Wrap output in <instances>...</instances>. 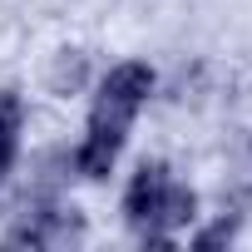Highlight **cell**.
<instances>
[{
	"label": "cell",
	"instance_id": "obj_2",
	"mask_svg": "<svg viewBox=\"0 0 252 252\" xmlns=\"http://www.w3.org/2000/svg\"><path fill=\"white\" fill-rule=\"evenodd\" d=\"M163 183H168V168L144 158V163H139V173H134V183H129V193H124V213H129V222H134L139 232L149 227V213H154V203H158Z\"/></svg>",
	"mask_w": 252,
	"mask_h": 252
},
{
	"label": "cell",
	"instance_id": "obj_5",
	"mask_svg": "<svg viewBox=\"0 0 252 252\" xmlns=\"http://www.w3.org/2000/svg\"><path fill=\"white\" fill-rule=\"evenodd\" d=\"M227 237H232V222L222 218L218 227H208V232H198V247H218V242H227Z\"/></svg>",
	"mask_w": 252,
	"mask_h": 252
},
{
	"label": "cell",
	"instance_id": "obj_4",
	"mask_svg": "<svg viewBox=\"0 0 252 252\" xmlns=\"http://www.w3.org/2000/svg\"><path fill=\"white\" fill-rule=\"evenodd\" d=\"M84 79H89V64H84V55H74V50H64V55L55 60V69H50V89H55V94H79Z\"/></svg>",
	"mask_w": 252,
	"mask_h": 252
},
{
	"label": "cell",
	"instance_id": "obj_3",
	"mask_svg": "<svg viewBox=\"0 0 252 252\" xmlns=\"http://www.w3.org/2000/svg\"><path fill=\"white\" fill-rule=\"evenodd\" d=\"M119 139H104V134H84V144L74 149V168L84 173V178H104L109 168H114V158H119Z\"/></svg>",
	"mask_w": 252,
	"mask_h": 252
},
{
	"label": "cell",
	"instance_id": "obj_1",
	"mask_svg": "<svg viewBox=\"0 0 252 252\" xmlns=\"http://www.w3.org/2000/svg\"><path fill=\"white\" fill-rule=\"evenodd\" d=\"M154 69L149 64H139V60H129V64H114L104 79H99V94H109V99H119V104H134V109H144L149 104V94H154Z\"/></svg>",
	"mask_w": 252,
	"mask_h": 252
}]
</instances>
